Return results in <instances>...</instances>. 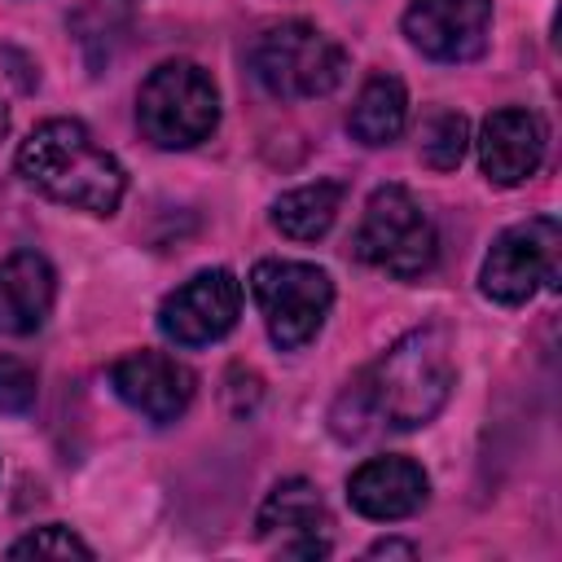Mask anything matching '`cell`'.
Here are the masks:
<instances>
[{"mask_svg": "<svg viewBox=\"0 0 562 562\" xmlns=\"http://www.w3.org/2000/svg\"><path fill=\"white\" fill-rule=\"evenodd\" d=\"M426 492H430V483H426L422 465L408 457H373L347 479V501L364 518H378V522L417 514L426 505Z\"/></svg>", "mask_w": 562, "mask_h": 562, "instance_id": "7c38bea8", "label": "cell"}, {"mask_svg": "<svg viewBox=\"0 0 562 562\" xmlns=\"http://www.w3.org/2000/svg\"><path fill=\"white\" fill-rule=\"evenodd\" d=\"M369 553H373V558H413L417 549H413V544H404V540H382V544H373Z\"/></svg>", "mask_w": 562, "mask_h": 562, "instance_id": "ffe728a7", "label": "cell"}, {"mask_svg": "<svg viewBox=\"0 0 562 562\" xmlns=\"http://www.w3.org/2000/svg\"><path fill=\"white\" fill-rule=\"evenodd\" d=\"M9 558H92V549L70 531V527H40L31 536H22L18 544H9Z\"/></svg>", "mask_w": 562, "mask_h": 562, "instance_id": "ac0fdd59", "label": "cell"}, {"mask_svg": "<svg viewBox=\"0 0 562 562\" xmlns=\"http://www.w3.org/2000/svg\"><path fill=\"white\" fill-rule=\"evenodd\" d=\"M237 312H241L237 277L228 268H206L162 299L158 329L176 347H206L237 325Z\"/></svg>", "mask_w": 562, "mask_h": 562, "instance_id": "ba28073f", "label": "cell"}, {"mask_svg": "<svg viewBox=\"0 0 562 562\" xmlns=\"http://www.w3.org/2000/svg\"><path fill=\"white\" fill-rule=\"evenodd\" d=\"M136 123L158 149H189L220 123V92L193 61H162L136 97Z\"/></svg>", "mask_w": 562, "mask_h": 562, "instance_id": "3957f363", "label": "cell"}, {"mask_svg": "<svg viewBox=\"0 0 562 562\" xmlns=\"http://www.w3.org/2000/svg\"><path fill=\"white\" fill-rule=\"evenodd\" d=\"M452 347L439 325H422L404 334L373 369H364L329 413L338 439L360 443L373 430H417L426 426L452 391Z\"/></svg>", "mask_w": 562, "mask_h": 562, "instance_id": "6da1fadb", "label": "cell"}, {"mask_svg": "<svg viewBox=\"0 0 562 562\" xmlns=\"http://www.w3.org/2000/svg\"><path fill=\"white\" fill-rule=\"evenodd\" d=\"M53 268L35 250H18L0 263V334H35L53 307Z\"/></svg>", "mask_w": 562, "mask_h": 562, "instance_id": "5bb4252c", "label": "cell"}, {"mask_svg": "<svg viewBox=\"0 0 562 562\" xmlns=\"http://www.w3.org/2000/svg\"><path fill=\"white\" fill-rule=\"evenodd\" d=\"M465 145H470V123L452 110H439L426 119L422 127V162L435 167V171H452L461 158H465Z\"/></svg>", "mask_w": 562, "mask_h": 562, "instance_id": "e0dca14e", "label": "cell"}, {"mask_svg": "<svg viewBox=\"0 0 562 562\" xmlns=\"http://www.w3.org/2000/svg\"><path fill=\"white\" fill-rule=\"evenodd\" d=\"M18 171L26 184L48 193L53 202L88 211V215H110L127 189L119 158L105 154L92 140V132L75 119L40 123L18 149Z\"/></svg>", "mask_w": 562, "mask_h": 562, "instance_id": "7a4b0ae2", "label": "cell"}, {"mask_svg": "<svg viewBox=\"0 0 562 562\" xmlns=\"http://www.w3.org/2000/svg\"><path fill=\"white\" fill-rule=\"evenodd\" d=\"M544 158V127L531 110H496L479 132V162L492 184H522Z\"/></svg>", "mask_w": 562, "mask_h": 562, "instance_id": "4fadbf2b", "label": "cell"}, {"mask_svg": "<svg viewBox=\"0 0 562 562\" xmlns=\"http://www.w3.org/2000/svg\"><path fill=\"white\" fill-rule=\"evenodd\" d=\"M338 206H342V184L338 180H316V184L281 193L272 202V224L294 241H316V237L329 233Z\"/></svg>", "mask_w": 562, "mask_h": 562, "instance_id": "2e32d148", "label": "cell"}, {"mask_svg": "<svg viewBox=\"0 0 562 562\" xmlns=\"http://www.w3.org/2000/svg\"><path fill=\"white\" fill-rule=\"evenodd\" d=\"M35 395H40L35 369L13 356H0V413H31Z\"/></svg>", "mask_w": 562, "mask_h": 562, "instance_id": "d6986e66", "label": "cell"}, {"mask_svg": "<svg viewBox=\"0 0 562 562\" xmlns=\"http://www.w3.org/2000/svg\"><path fill=\"white\" fill-rule=\"evenodd\" d=\"M558 246H562V228L549 215H536L527 224L505 228L492 241L487 259H483V272H479L483 294L505 303V307L527 303L544 281L553 285V277H558Z\"/></svg>", "mask_w": 562, "mask_h": 562, "instance_id": "52a82bcc", "label": "cell"}, {"mask_svg": "<svg viewBox=\"0 0 562 562\" xmlns=\"http://www.w3.org/2000/svg\"><path fill=\"white\" fill-rule=\"evenodd\" d=\"M404 114H408L404 83L395 75H373L360 88V97H356V105L347 114V127L364 145H386V140H395L404 132Z\"/></svg>", "mask_w": 562, "mask_h": 562, "instance_id": "9a60e30c", "label": "cell"}, {"mask_svg": "<svg viewBox=\"0 0 562 562\" xmlns=\"http://www.w3.org/2000/svg\"><path fill=\"white\" fill-rule=\"evenodd\" d=\"M263 540H281L285 558H325L329 540H321V531L329 527L325 501L307 479H285L268 492V501L259 505L255 518Z\"/></svg>", "mask_w": 562, "mask_h": 562, "instance_id": "8fae6325", "label": "cell"}, {"mask_svg": "<svg viewBox=\"0 0 562 562\" xmlns=\"http://www.w3.org/2000/svg\"><path fill=\"white\" fill-rule=\"evenodd\" d=\"M435 224L417 206V198L404 184H382L364 202V220L356 228V255L369 268H382L391 277H422L435 263Z\"/></svg>", "mask_w": 562, "mask_h": 562, "instance_id": "5b68a950", "label": "cell"}, {"mask_svg": "<svg viewBox=\"0 0 562 562\" xmlns=\"http://www.w3.org/2000/svg\"><path fill=\"white\" fill-rule=\"evenodd\" d=\"M250 294L263 312V325L272 334L277 347L299 351L307 347L334 303V285L316 263H299V259H263L250 272Z\"/></svg>", "mask_w": 562, "mask_h": 562, "instance_id": "8992f818", "label": "cell"}, {"mask_svg": "<svg viewBox=\"0 0 562 562\" xmlns=\"http://www.w3.org/2000/svg\"><path fill=\"white\" fill-rule=\"evenodd\" d=\"M492 0H413L404 35L435 61H470L487 48Z\"/></svg>", "mask_w": 562, "mask_h": 562, "instance_id": "9c48e42d", "label": "cell"}, {"mask_svg": "<svg viewBox=\"0 0 562 562\" xmlns=\"http://www.w3.org/2000/svg\"><path fill=\"white\" fill-rule=\"evenodd\" d=\"M9 132V110H4V101H0V136Z\"/></svg>", "mask_w": 562, "mask_h": 562, "instance_id": "44dd1931", "label": "cell"}, {"mask_svg": "<svg viewBox=\"0 0 562 562\" xmlns=\"http://www.w3.org/2000/svg\"><path fill=\"white\" fill-rule=\"evenodd\" d=\"M250 70L255 79L281 97V101H303V97H325L342 83L347 57L342 48L321 35L312 22H281L263 31L250 48Z\"/></svg>", "mask_w": 562, "mask_h": 562, "instance_id": "277c9868", "label": "cell"}, {"mask_svg": "<svg viewBox=\"0 0 562 562\" xmlns=\"http://www.w3.org/2000/svg\"><path fill=\"white\" fill-rule=\"evenodd\" d=\"M110 386L119 391V400L127 408H136L140 417H149L154 426L176 422L189 400H193V373L162 356V351H132L110 369Z\"/></svg>", "mask_w": 562, "mask_h": 562, "instance_id": "30bf717a", "label": "cell"}]
</instances>
